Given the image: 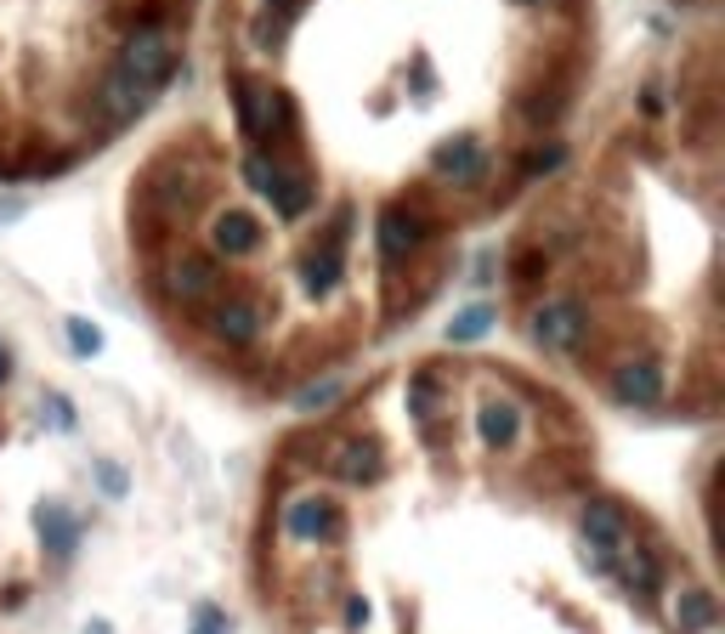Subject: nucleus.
I'll return each instance as SVG.
<instances>
[{
    "instance_id": "1",
    "label": "nucleus",
    "mask_w": 725,
    "mask_h": 634,
    "mask_svg": "<svg viewBox=\"0 0 725 634\" xmlns=\"http://www.w3.org/2000/svg\"><path fill=\"white\" fill-rule=\"evenodd\" d=\"M233 103H239V130L250 142L261 137H289V125H295V108H289V96L273 91V85H261V80H239L233 85Z\"/></svg>"
},
{
    "instance_id": "2",
    "label": "nucleus",
    "mask_w": 725,
    "mask_h": 634,
    "mask_svg": "<svg viewBox=\"0 0 725 634\" xmlns=\"http://www.w3.org/2000/svg\"><path fill=\"white\" fill-rule=\"evenodd\" d=\"M119 74L137 80V85H148V91H159L164 80L176 74V46H171V35H159V28H137V35L125 41V51H119Z\"/></svg>"
},
{
    "instance_id": "3",
    "label": "nucleus",
    "mask_w": 725,
    "mask_h": 634,
    "mask_svg": "<svg viewBox=\"0 0 725 634\" xmlns=\"http://www.w3.org/2000/svg\"><path fill=\"white\" fill-rule=\"evenodd\" d=\"M584 328H589V312L578 307V300H544V307L533 312V341L544 351H578Z\"/></svg>"
},
{
    "instance_id": "4",
    "label": "nucleus",
    "mask_w": 725,
    "mask_h": 634,
    "mask_svg": "<svg viewBox=\"0 0 725 634\" xmlns=\"http://www.w3.org/2000/svg\"><path fill=\"white\" fill-rule=\"evenodd\" d=\"M584 544L596 550V561L601 566H612L618 555H623V544H630V521H623V510L618 505H607V498H596V505H584Z\"/></svg>"
},
{
    "instance_id": "5",
    "label": "nucleus",
    "mask_w": 725,
    "mask_h": 634,
    "mask_svg": "<svg viewBox=\"0 0 725 634\" xmlns=\"http://www.w3.org/2000/svg\"><path fill=\"white\" fill-rule=\"evenodd\" d=\"M612 396H618V403H630V408H652L657 396H664V369L646 362V357L623 362V369L612 374Z\"/></svg>"
},
{
    "instance_id": "6",
    "label": "nucleus",
    "mask_w": 725,
    "mask_h": 634,
    "mask_svg": "<svg viewBox=\"0 0 725 634\" xmlns=\"http://www.w3.org/2000/svg\"><path fill=\"white\" fill-rule=\"evenodd\" d=\"M284 532L289 539H335L341 516H335L329 498H295V505L284 510Z\"/></svg>"
},
{
    "instance_id": "7",
    "label": "nucleus",
    "mask_w": 725,
    "mask_h": 634,
    "mask_svg": "<svg viewBox=\"0 0 725 634\" xmlns=\"http://www.w3.org/2000/svg\"><path fill=\"white\" fill-rule=\"evenodd\" d=\"M431 164H437V176H448V182H465V187H476V182L487 176V153H482L471 137H453V142H442V148L431 153Z\"/></svg>"
},
{
    "instance_id": "8",
    "label": "nucleus",
    "mask_w": 725,
    "mask_h": 634,
    "mask_svg": "<svg viewBox=\"0 0 725 634\" xmlns=\"http://www.w3.org/2000/svg\"><path fill=\"white\" fill-rule=\"evenodd\" d=\"M148 103H153V91H148V85H137V80H125L119 69H114V74H108L103 85H96V108H103V114H108L114 125L137 119V114L148 108Z\"/></svg>"
},
{
    "instance_id": "9",
    "label": "nucleus",
    "mask_w": 725,
    "mask_h": 634,
    "mask_svg": "<svg viewBox=\"0 0 725 634\" xmlns=\"http://www.w3.org/2000/svg\"><path fill=\"white\" fill-rule=\"evenodd\" d=\"M329 471H335L341 482H375L380 476V448L352 437V442H341L335 453H329Z\"/></svg>"
},
{
    "instance_id": "10",
    "label": "nucleus",
    "mask_w": 725,
    "mask_h": 634,
    "mask_svg": "<svg viewBox=\"0 0 725 634\" xmlns=\"http://www.w3.org/2000/svg\"><path fill=\"white\" fill-rule=\"evenodd\" d=\"M164 289H171L176 300H205V295L216 289V261H205V255L176 261L171 273H164Z\"/></svg>"
},
{
    "instance_id": "11",
    "label": "nucleus",
    "mask_w": 725,
    "mask_h": 634,
    "mask_svg": "<svg viewBox=\"0 0 725 634\" xmlns=\"http://www.w3.org/2000/svg\"><path fill=\"white\" fill-rule=\"evenodd\" d=\"M419 239H425V221L419 216H408V210H385L380 216V255L385 261H403Z\"/></svg>"
},
{
    "instance_id": "12",
    "label": "nucleus",
    "mask_w": 725,
    "mask_h": 634,
    "mask_svg": "<svg viewBox=\"0 0 725 634\" xmlns=\"http://www.w3.org/2000/svg\"><path fill=\"white\" fill-rule=\"evenodd\" d=\"M210 244H216V255H250V250L261 244V227H255L244 210H227V216H216V227H210Z\"/></svg>"
},
{
    "instance_id": "13",
    "label": "nucleus",
    "mask_w": 725,
    "mask_h": 634,
    "mask_svg": "<svg viewBox=\"0 0 725 634\" xmlns=\"http://www.w3.org/2000/svg\"><path fill=\"white\" fill-rule=\"evenodd\" d=\"M675 623H680L686 634H709V629L720 623V600H714L709 589H698V584H686V589L675 595Z\"/></svg>"
},
{
    "instance_id": "14",
    "label": "nucleus",
    "mask_w": 725,
    "mask_h": 634,
    "mask_svg": "<svg viewBox=\"0 0 725 634\" xmlns=\"http://www.w3.org/2000/svg\"><path fill=\"white\" fill-rule=\"evenodd\" d=\"M210 328H216L227 346H250V341L261 335V312L250 307V300H227V307H216Z\"/></svg>"
},
{
    "instance_id": "15",
    "label": "nucleus",
    "mask_w": 725,
    "mask_h": 634,
    "mask_svg": "<svg viewBox=\"0 0 725 634\" xmlns=\"http://www.w3.org/2000/svg\"><path fill=\"white\" fill-rule=\"evenodd\" d=\"M476 430H482V442H487V448H510V442H516V430H521V414H516V403H505V396H493V403H482V414H476Z\"/></svg>"
},
{
    "instance_id": "16",
    "label": "nucleus",
    "mask_w": 725,
    "mask_h": 634,
    "mask_svg": "<svg viewBox=\"0 0 725 634\" xmlns=\"http://www.w3.org/2000/svg\"><path fill=\"white\" fill-rule=\"evenodd\" d=\"M41 544L51 550V555H74V544H80V521H74V510H62V505H41Z\"/></svg>"
},
{
    "instance_id": "17",
    "label": "nucleus",
    "mask_w": 725,
    "mask_h": 634,
    "mask_svg": "<svg viewBox=\"0 0 725 634\" xmlns=\"http://www.w3.org/2000/svg\"><path fill=\"white\" fill-rule=\"evenodd\" d=\"M267 205L284 216V221H295V216H301L307 205H312V182L307 176H273V187H267Z\"/></svg>"
},
{
    "instance_id": "18",
    "label": "nucleus",
    "mask_w": 725,
    "mask_h": 634,
    "mask_svg": "<svg viewBox=\"0 0 725 634\" xmlns=\"http://www.w3.org/2000/svg\"><path fill=\"white\" fill-rule=\"evenodd\" d=\"M301 284H307V295H335V284H341V250H312L301 261Z\"/></svg>"
},
{
    "instance_id": "19",
    "label": "nucleus",
    "mask_w": 725,
    "mask_h": 634,
    "mask_svg": "<svg viewBox=\"0 0 725 634\" xmlns=\"http://www.w3.org/2000/svg\"><path fill=\"white\" fill-rule=\"evenodd\" d=\"M493 323H499V312H493V307H465V312L448 323V341H453V346H471V341L487 335Z\"/></svg>"
},
{
    "instance_id": "20",
    "label": "nucleus",
    "mask_w": 725,
    "mask_h": 634,
    "mask_svg": "<svg viewBox=\"0 0 725 634\" xmlns=\"http://www.w3.org/2000/svg\"><path fill=\"white\" fill-rule=\"evenodd\" d=\"M341 391H346L341 380H318V385H307L301 396H295V408H301V414H318V408H329V403H335Z\"/></svg>"
},
{
    "instance_id": "21",
    "label": "nucleus",
    "mask_w": 725,
    "mask_h": 634,
    "mask_svg": "<svg viewBox=\"0 0 725 634\" xmlns=\"http://www.w3.org/2000/svg\"><path fill=\"white\" fill-rule=\"evenodd\" d=\"M623 578H630V589H641V595H652L657 589V566H652V555H630V561H623Z\"/></svg>"
},
{
    "instance_id": "22",
    "label": "nucleus",
    "mask_w": 725,
    "mask_h": 634,
    "mask_svg": "<svg viewBox=\"0 0 725 634\" xmlns=\"http://www.w3.org/2000/svg\"><path fill=\"white\" fill-rule=\"evenodd\" d=\"M69 346H74L80 357H96V351H103V335H96L85 318H69Z\"/></svg>"
},
{
    "instance_id": "23",
    "label": "nucleus",
    "mask_w": 725,
    "mask_h": 634,
    "mask_svg": "<svg viewBox=\"0 0 725 634\" xmlns=\"http://www.w3.org/2000/svg\"><path fill=\"white\" fill-rule=\"evenodd\" d=\"M408 408H414L419 419H431V414H437V385L425 380V374H419V380L408 385Z\"/></svg>"
},
{
    "instance_id": "24",
    "label": "nucleus",
    "mask_w": 725,
    "mask_h": 634,
    "mask_svg": "<svg viewBox=\"0 0 725 634\" xmlns=\"http://www.w3.org/2000/svg\"><path fill=\"white\" fill-rule=\"evenodd\" d=\"M562 159H567V148H539V153L521 159V171L527 176H544V171H562Z\"/></svg>"
},
{
    "instance_id": "25",
    "label": "nucleus",
    "mask_w": 725,
    "mask_h": 634,
    "mask_svg": "<svg viewBox=\"0 0 725 634\" xmlns=\"http://www.w3.org/2000/svg\"><path fill=\"white\" fill-rule=\"evenodd\" d=\"M273 176H278V171H273V159H261V153H250V159H244V182H250L255 193H267V187H273Z\"/></svg>"
},
{
    "instance_id": "26",
    "label": "nucleus",
    "mask_w": 725,
    "mask_h": 634,
    "mask_svg": "<svg viewBox=\"0 0 725 634\" xmlns=\"http://www.w3.org/2000/svg\"><path fill=\"white\" fill-rule=\"evenodd\" d=\"M193 634H233V623H227V612H216V607H199L193 612Z\"/></svg>"
},
{
    "instance_id": "27",
    "label": "nucleus",
    "mask_w": 725,
    "mask_h": 634,
    "mask_svg": "<svg viewBox=\"0 0 725 634\" xmlns=\"http://www.w3.org/2000/svg\"><path fill=\"white\" fill-rule=\"evenodd\" d=\"M96 482H103V493H108V498H125V471H119V464H108V459H103V464H96Z\"/></svg>"
},
{
    "instance_id": "28",
    "label": "nucleus",
    "mask_w": 725,
    "mask_h": 634,
    "mask_svg": "<svg viewBox=\"0 0 725 634\" xmlns=\"http://www.w3.org/2000/svg\"><path fill=\"white\" fill-rule=\"evenodd\" d=\"M539 273H544V255H539V250H527V255L516 261V278H539Z\"/></svg>"
},
{
    "instance_id": "29",
    "label": "nucleus",
    "mask_w": 725,
    "mask_h": 634,
    "mask_svg": "<svg viewBox=\"0 0 725 634\" xmlns=\"http://www.w3.org/2000/svg\"><path fill=\"white\" fill-rule=\"evenodd\" d=\"M346 623H352V629L369 623V600H352V607H346Z\"/></svg>"
},
{
    "instance_id": "30",
    "label": "nucleus",
    "mask_w": 725,
    "mask_h": 634,
    "mask_svg": "<svg viewBox=\"0 0 725 634\" xmlns=\"http://www.w3.org/2000/svg\"><path fill=\"white\" fill-rule=\"evenodd\" d=\"M51 419H57V425H74V414H69V403H62V396H51Z\"/></svg>"
},
{
    "instance_id": "31",
    "label": "nucleus",
    "mask_w": 725,
    "mask_h": 634,
    "mask_svg": "<svg viewBox=\"0 0 725 634\" xmlns=\"http://www.w3.org/2000/svg\"><path fill=\"white\" fill-rule=\"evenodd\" d=\"M7 374H12V357H7V346H0V385H7Z\"/></svg>"
},
{
    "instance_id": "32",
    "label": "nucleus",
    "mask_w": 725,
    "mask_h": 634,
    "mask_svg": "<svg viewBox=\"0 0 725 634\" xmlns=\"http://www.w3.org/2000/svg\"><path fill=\"white\" fill-rule=\"evenodd\" d=\"M267 7H295V0H267Z\"/></svg>"
}]
</instances>
